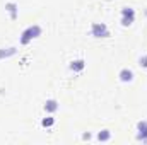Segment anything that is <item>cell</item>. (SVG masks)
<instances>
[{
  "mask_svg": "<svg viewBox=\"0 0 147 145\" xmlns=\"http://www.w3.org/2000/svg\"><path fill=\"white\" fill-rule=\"evenodd\" d=\"M41 33H43V28L39 24H33V26H29V28H26L22 31L19 41H21V44H29L33 39H36V38L41 36Z\"/></svg>",
  "mask_w": 147,
  "mask_h": 145,
  "instance_id": "obj_1",
  "label": "cell"
},
{
  "mask_svg": "<svg viewBox=\"0 0 147 145\" xmlns=\"http://www.w3.org/2000/svg\"><path fill=\"white\" fill-rule=\"evenodd\" d=\"M139 65H140L142 68H147V55H142V56L139 58Z\"/></svg>",
  "mask_w": 147,
  "mask_h": 145,
  "instance_id": "obj_12",
  "label": "cell"
},
{
  "mask_svg": "<svg viewBox=\"0 0 147 145\" xmlns=\"http://www.w3.org/2000/svg\"><path fill=\"white\" fill-rule=\"evenodd\" d=\"M16 53H17L16 48H0V60L9 58V56H14Z\"/></svg>",
  "mask_w": 147,
  "mask_h": 145,
  "instance_id": "obj_9",
  "label": "cell"
},
{
  "mask_svg": "<svg viewBox=\"0 0 147 145\" xmlns=\"http://www.w3.org/2000/svg\"><path fill=\"white\" fill-rule=\"evenodd\" d=\"M137 140L147 142V121L146 119L137 123Z\"/></svg>",
  "mask_w": 147,
  "mask_h": 145,
  "instance_id": "obj_4",
  "label": "cell"
},
{
  "mask_svg": "<svg viewBox=\"0 0 147 145\" xmlns=\"http://www.w3.org/2000/svg\"><path fill=\"white\" fill-rule=\"evenodd\" d=\"M98 140L99 142H108V140H111V132L110 130H101L98 133Z\"/></svg>",
  "mask_w": 147,
  "mask_h": 145,
  "instance_id": "obj_10",
  "label": "cell"
},
{
  "mask_svg": "<svg viewBox=\"0 0 147 145\" xmlns=\"http://www.w3.org/2000/svg\"><path fill=\"white\" fill-rule=\"evenodd\" d=\"M134 21H135V10L132 7H123L121 9V26L128 28L134 24Z\"/></svg>",
  "mask_w": 147,
  "mask_h": 145,
  "instance_id": "obj_3",
  "label": "cell"
},
{
  "mask_svg": "<svg viewBox=\"0 0 147 145\" xmlns=\"http://www.w3.org/2000/svg\"><path fill=\"white\" fill-rule=\"evenodd\" d=\"M86 68V62L82 58H77V60H72L70 62V70L72 72H82Z\"/></svg>",
  "mask_w": 147,
  "mask_h": 145,
  "instance_id": "obj_8",
  "label": "cell"
},
{
  "mask_svg": "<svg viewBox=\"0 0 147 145\" xmlns=\"http://www.w3.org/2000/svg\"><path fill=\"white\" fill-rule=\"evenodd\" d=\"M5 10L10 14V19H12V21H16V19H17V15H19V14H17L19 7H17V3H16V2H7V3H5Z\"/></svg>",
  "mask_w": 147,
  "mask_h": 145,
  "instance_id": "obj_6",
  "label": "cell"
},
{
  "mask_svg": "<svg viewBox=\"0 0 147 145\" xmlns=\"http://www.w3.org/2000/svg\"><path fill=\"white\" fill-rule=\"evenodd\" d=\"M91 34L94 38H108L110 36V29L105 22H92L91 24Z\"/></svg>",
  "mask_w": 147,
  "mask_h": 145,
  "instance_id": "obj_2",
  "label": "cell"
},
{
  "mask_svg": "<svg viewBox=\"0 0 147 145\" xmlns=\"http://www.w3.org/2000/svg\"><path fill=\"white\" fill-rule=\"evenodd\" d=\"M118 77H120V80H121L123 84H130L135 75H134V72H132L130 68H121L120 73H118Z\"/></svg>",
  "mask_w": 147,
  "mask_h": 145,
  "instance_id": "obj_5",
  "label": "cell"
},
{
  "mask_svg": "<svg viewBox=\"0 0 147 145\" xmlns=\"http://www.w3.org/2000/svg\"><path fill=\"white\" fill-rule=\"evenodd\" d=\"M43 108H45L46 113H50V114H51V113H57V111H58L60 104H58V101H57V99H48V101L45 103V106H43Z\"/></svg>",
  "mask_w": 147,
  "mask_h": 145,
  "instance_id": "obj_7",
  "label": "cell"
},
{
  "mask_svg": "<svg viewBox=\"0 0 147 145\" xmlns=\"http://www.w3.org/2000/svg\"><path fill=\"white\" fill-rule=\"evenodd\" d=\"M53 125H55V118H53V116L43 118V121H41V126H43V128H50V126H53Z\"/></svg>",
  "mask_w": 147,
  "mask_h": 145,
  "instance_id": "obj_11",
  "label": "cell"
}]
</instances>
